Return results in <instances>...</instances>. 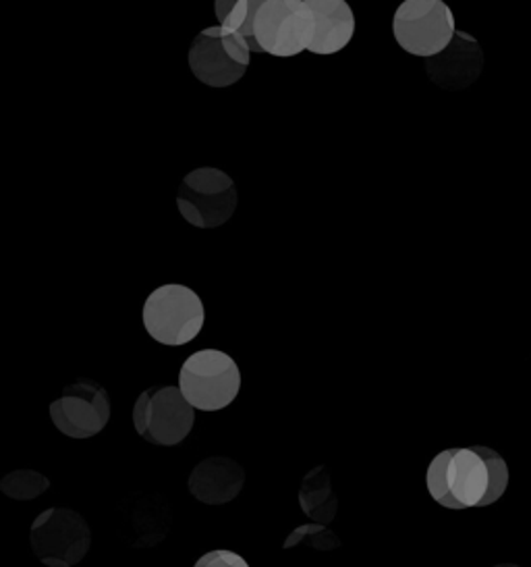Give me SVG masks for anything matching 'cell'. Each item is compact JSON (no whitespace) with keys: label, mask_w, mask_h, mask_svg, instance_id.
<instances>
[{"label":"cell","mask_w":531,"mask_h":567,"mask_svg":"<svg viewBox=\"0 0 531 567\" xmlns=\"http://www.w3.org/2000/svg\"><path fill=\"white\" fill-rule=\"evenodd\" d=\"M194 567H249V564L235 550L216 549L201 555Z\"/></svg>","instance_id":"obj_19"},{"label":"cell","mask_w":531,"mask_h":567,"mask_svg":"<svg viewBox=\"0 0 531 567\" xmlns=\"http://www.w3.org/2000/svg\"><path fill=\"white\" fill-rule=\"evenodd\" d=\"M494 567H521V566H514V564H500V566Z\"/></svg>","instance_id":"obj_20"},{"label":"cell","mask_w":531,"mask_h":567,"mask_svg":"<svg viewBox=\"0 0 531 567\" xmlns=\"http://www.w3.org/2000/svg\"><path fill=\"white\" fill-rule=\"evenodd\" d=\"M299 507L315 524L329 526L339 514V499L332 488L331 470L315 466L303 476L299 486Z\"/></svg>","instance_id":"obj_14"},{"label":"cell","mask_w":531,"mask_h":567,"mask_svg":"<svg viewBox=\"0 0 531 567\" xmlns=\"http://www.w3.org/2000/svg\"><path fill=\"white\" fill-rule=\"evenodd\" d=\"M179 389L199 412H220L237 400L241 370L225 351L199 350L183 362Z\"/></svg>","instance_id":"obj_3"},{"label":"cell","mask_w":531,"mask_h":567,"mask_svg":"<svg viewBox=\"0 0 531 567\" xmlns=\"http://www.w3.org/2000/svg\"><path fill=\"white\" fill-rule=\"evenodd\" d=\"M315 19L310 52L329 56L345 51L355 35V16L347 0H305Z\"/></svg>","instance_id":"obj_13"},{"label":"cell","mask_w":531,"mask_h":567,"mask_svg":"<svg viewBox=\"0 0 531 567\" xmlns=\"http://www.w3.org/2000/svg\"><path fill=\"white\" fill-rule=\"evenodd\" d=\"M30 545L35 559L46 567H75L90 553L92 530L80 512L50 507L33 519Z\"/></svg>","instance_id":"obj_5"},{"label":"cell","mask_w":531,"mask_h":567,"mask_svg":"<svg viewBox=\"0 0 531 567\" xmlns=\"http://www.w3.org/2000/svg\"><path fill=\"white\" fill-rule=\"evenodd\" d=\"M426 486L440 507H480L490 486L488 464L476 447L440 451L428 466Z\"/></svg>","instance_id":"obj_1"},{"label":"cell","mask_w":531,"mask_h":567,"mask_svg":"<svg viewBox=\"0 0 531 567\" xmlns=\"http://www.w3.org/2000/svg\"><path fill=\"white\" fill-rule=\"evenodd\" d=\"M189 69L199 84L210 87H229L243 80L248 68L237 63L225 49L220 25L201 30L189 49Z\"/></svg>","instance_id":"obj_10"},{"label":"cell","mask_w":531,"mask_h":567,"mask_svg":"<svg viewBox=\"0 0 531 567\" xmlns=\"http://www.w3.org/2000/svg\"><path fill=\"white\" fill-rule=\"evenodd\" d=\"M483 54L473 35L457 30L445 51L426 59V73L445 90H465L480 78Z\"/></svg>","instance_id":"obj_11"},{"label":"cell","mask_w":531,"mask_h":567,"mask_svg":"<svg viewBox=\"0 0 531 567\" xmlns=\"http://www.w3.org/2000/svg\"><path fill=\"white\" fill-rule=\"evenodd\" d=\"M194 424L196 408L173 384L146 389L133 405L135 433L158 447L179 445L194 431Z\"/></svg>","instance_id":"obj_4"},{"label":"cell","mask_w":531,"mask_h":567,"mask_svg":"<svg viewBox=\"0 0 531 567\" xmlns=\"http://www.w3.org/2000/svg\"><path fill=\"white\" fill-rule=\"evenodd\" d=\"M476 451L481 453V457L486 460L488 464V474H490V486H488V495L486 499L481 501L480 507H488V505H494L507 491L509 486V466L507 462L498 455L497 451L490 450V447H481L476 445Z\"/></svg>","instance_id":"obj_18"},{"label":"cell","mask_w":531,"mask_h":567,"mask_svg":"<svg viewBox=\"0 0 531 567\" xmlns=\"http://www.w3.org/2000/svg\"><path fill=\"white\" fill-rule=\"evenodd\" d=\"M457 34V21L445 0H405L393 18L398 47L414 56L431 59Z\"/></svg>","instance_id":"obj_6"},{"label":"cell","mask_w":531,"mask_h":567,"mask_svg":"<svg viewBox=\"0 0 531 567\" xmlns=\"http://www.w3.org/2000/svg\"><path fill=\"white\" fill-rule=\"evenodd\" d=\"M253 32L262 52L291 59L310 51L315 34L314 13L305 0H266Z\"/></svg>","instance_id":"obj_8"},{"label":"cell","mask_w":531,"mask_h":567,"mask_svg":"<svg viewBox=\"0 0 531 567\" xmlns=\"http://www.w3.org/2000/svg\"><path fill=\"white\" fill-rule=\"evenodd\" d=\"M50 488V478L38 470H13L0 478V493L13 501L42 497Z\"/></svg>","instance_id":"obj_16"},{"label":"cell","mask_w":531,"mask_h":567,"mask_svg":"<svg viewBox=\"0 0 531 567\" xmlns=\"http://www.w3.org/2000/svg\"><path fill=\"white\" fill-rule=\"evenodd\" d=\"M237 185L231 175L212 167H201L185 175L177 192L181 217L198 229H218L237 210Z\"/></svg>","instance_id":"obj_7"},{"label":"cell","mask_w":531,"mask_h":567,"mask_svg":"<svg viewBox=\"0 0 531 567\" xmlns=\"http://www.w3.org/2000/svg\"><path fill=\"white\" fill-rule=\"evenodd\" d=\"M142 320L146 333L154 341L160 346L181 348L201 333L206 308L191 287L168 284L149 293L142 310Z\"/></svg>","instance_id":"obj_2"},{"label":"cell","mask_w":531,"mask_h":567,"mask_svg":"<svg viewBox=\"0 0 531 567\" xmlns=\"http://www.w3.org/2000/svg\"><path fill=\"white\" fill-rule=\"evenodd\" d=\"M266 0H215V13L218 25L227 32H237L246 38L253 52H262L256 40V18Z\"/></svg>","instance_id":"obj_15"},{"label":"cell","mask_w":531,"mask_h":567,"mask_svg":"<svg viewBox=\"0 0 531 567\" xmlns=\"http://www.w3.org/2000/svg\"><path fill=\"white\" fill-rule=\"evenodd\" d=\"M49 414L59 433L83 441L108 426L113 405L102 384L82 379L63 389V393L50 403Z\"/></svg>","instance_id":"obj_9"},{"label":"cell","mask_w":531,"mask_h":567,"mask_svg":"<svg viewBox=\"0 0 531 567\" xmlns=\"http://www.w3.org/2000/svg\"><path fill=\"white\" fill-rule=\"evenodd\" d=\"M246 486V470L225 455L201 460L191 470L187 488L194 499L204 505H227L241 495Z\"/></svg>","instance_id":"obj_12"},{"label":"cell","mask_w":531,"mask_h":567,"mask_svg":"<svg viewBox=\"0 0 531 567\" xmlns=\"http://www.w3.org/2000/svg\"><path fill=\"white\" fill-rule=\"evenodd\" d=\"M299 545H305V547H312L317 550H334L341 547V538L336 534L332 533L329 526L324 524H305V526H299L293 533L287 536V540L282 543L284 549H293Z\"/></svg>","instance_id":"obj_17"}]
</instances>
